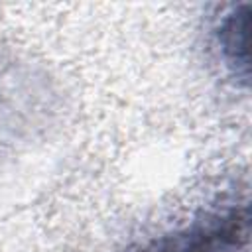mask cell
<instances>
[{"instance_id":"cell-1","label":"cell","mask_w":252,"mask_h":252,"mask_svg":"<svg viewBox=\"0 0 252 252\" xmlns=\"http://www.w3.org/2000/svg\"><path fill=\"white\" fill-rule=\"evenodd\" d=\"M248 242V207L205 213L189 226L158 236L136 252H240Z\"/></svg>"},{"instance_id":"cell-2","label":"cell","mask_w":252,"mask_h":252,"mask_svg":"<svg viewBox=\"0 0 252 252\" xmlns=\"http://www.w3.org/2000/svg\"><path fill=\"white\" fill-rule=\"evenodd\" d=\"M248 4L232 6L217 26V43L226 67L248 83Z\"/></svg>"}]
</instances>
